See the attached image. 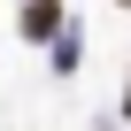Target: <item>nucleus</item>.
I'll return each mask as SVG.
<instances>
[{"instance_id":"f257e3e1","label":"nucleus","mask_w":131,"mask_h":131,"mask_svg":"<svg viewBox=\"0 0 131 131\" xmlns=\"http://www.w3.org/2000/svg\"><path fill=\"white\" fill-rule=\"evenodd\" d=\"M54 16H62L54 0H31V8H23V31H31V39H46V31H54Z\"/></svg>"}]
</instances>
